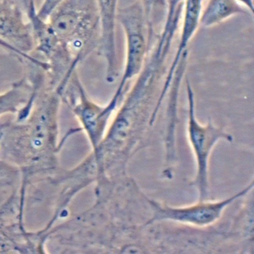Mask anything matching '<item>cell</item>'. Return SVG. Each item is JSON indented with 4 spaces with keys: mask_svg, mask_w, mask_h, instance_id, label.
<instances>
[{
    "mask_svg": "<svg viewBox=\"0 0 254 254\" xmlns=\"http://www.w3.org/2000/svg\"><path fill=\"white\" fill-rule=\"evenodd\" d=\"M36 93V84L26 75L14 83L9 90L0 93V115L16 112L20 105L27 103Z\"/></svg>",
    "mask_w": 254,
    "mask_h": 254,
    "instance_id": "30bf717a",
    "label": "cell"
},
{
    "mask_svg": "<svg viewBox=\"0 0 254 254\" xmlns=\"http://www.w3.org/2000/svg\"><path fill=\"white\" fill-rule=\"evenodd\" d=\"M117 20L124 30L126 41V63L121 81L107 104V109L114 113L123 99L126 84L130 80L137 77L142 71L151 50L148 38V25L143 8L139 1L118 8Z\"/></svg>",
    "mask_w": 254,
    "mask_h": 254,
    "instance_id": "3957f363",
    "label": "cell"
},
{
    "mask_svg": "<svg viewBox=\"0 0 254 254\" xmlns=\"http://www.w3.org/2000/svg\"><path fill=\"white\" fill-rule=\"evenodd\" d=\"M63 93L68 94L70 99L73 112L90 139L95 155L106 135L107 127L112 114L106 111L105 106L97 105L88 97L77 70L69 78Z\"/></svg>",
    "mask_w": 254,
    "mask_h": 254,
    "instance_id": "8992f818",
    "label": "cell"
},
{
    "mask_svg": "<svg viewBox=\"0 0 254 254\" xmlns=\"http://www.w3.org/2000/svg\"><path fill=\"white\" fill-rule=\"evenodd\" d=\"M202 3H203V0H185L184 1V10H183L184 21H183L181 38H180L179 44H178L175 57L166 74V79L163 84L165 87H169L170 86L180 59L184 52L188 50L189 44L197 32L199 21H200V12L203 8Z\"/></svg>",
    "mask_w": 254,
    "mask_h": 254,
    "instance_id": "ba28073f",
    "label": "cell"
},
{
    "mask_svg": "<svg viewBox=\"0 0 254 254\" xmlns=\"http://www.w3.org/2000/svg\"><path fill=\"white\" fill-rule=\"evenodd\" d=\"M186 90L188 102L187 137L196 166L191 185L197 190L198 200H209V164L211 154L220 141L232 142L233 137L224 129L214 125L211 120H208L206 124L200 123L196 117L194 92L188 78H186Z\"/></svg>",
    "mask_w": 254,
    "mask_h": 254,
    "instance_id": "7a4b0ae2",
    "label": "cell"
},
{
    "mask_svg": "<svg viewBox=\"0 0 254 254\" xmlns=\"http://www.w3.org/2000/svg\"><path fill=\"white\" fill-rule=\"evenodd\" d=\"M0 41L22 63L47 71V64L32 56L35 48L32 24L26 11L14 0H0Z\"/></svg>",
    "mask_w": 254,
    "mask_h": 254,
    "instance_id": "5b68a950",
    "label": "cell"
},
{
    "mask_svg": "<svg viewBox=\"0 0 254 254\" xmlns=\"http://www.w3.org/2000/svg\"><path fill=\"white\" fill-rule=\"evenodd\" d=\"M14 1L17 2L19 5H21L22 8L24 9L25 11H26L29 5H32V4L35 3L38 6H39L42 0H14Z\"/></svg>",
    "mask_w": 254,
    "mask_h": 254,
    "instance_id": "5bb4252c",
    "label": "cell"
},
{
    "mask_svg": "<svg viewBox=\"0 0 254 254\" xmlns=\"http://www.w3.org/2000/svg\"><path fill=\"white\" fill-rule=\"evenodd\" d=\"M189 50L184 52L178 66L175 69L169 91L167 104V126H166V151L167 169L173 164L176 158L175 147V129H176L177 114H178V97L181 83L187 69Z\"/></svg>",
    "mask_w": 254,
    "mask_h": 254,
    "instance_id": "52a82bcc",
    "label": "cell"
},
{
    "mask_svg": "<svg viewBox=\"0 0 254 254\" xmlns=\"http://www.w3.org/2000/svg\"><path fill=\"white\" fill-rule=\"evenodd\" d=\"M29 10L35 48L32 56L47 64L46 81L56 89L67 82L78 65L100 39V16L96 0H64L46 20Z\"/></svg>",
    "mask_w": 254,
    "mask_h": 254,
    "instance_id": "6da1fadb",
    "label": "cell"
},
{
    "mask_svg": "<svg viewBox=\"0 0 254 254\" xmlns=\"http://www.w3.org/2000/svg\"><path fill=\"white\" fill-rule=\"evenodd\" d=\"M185 0H166V20H172L178 16L182 15L184 10V4Z\"/></svg>",
    "mask_w": 254,
    "mask_h": 254,
    "instance_id": "4fadbf2b",
    "label": "cell"
},
{
    "mask_svg": "<svg viewBox=\"0 0 254 254\" xmlns=\"http://www.w3.org/2000/svg\"><path fill=\"white\" fill-rule=\"evenodd\" d=\"M254 186V181H251L242 190L226 198L218 200H197V203L189 206H169L154 199L147 198L152 215L145 223V225L171 221L195 227H209L221 218L224 211L230 205L251 192Z\"/></svg>",
    "mask_w": 254,
    "mask_h": 254,
    "instance_id": "277c9868",
    "label": "cell"
},
{
    "mask_svg": "<svg viewBox=\"0 0 254 254\" xmlns=\"http://www.w3.org/2000/svg\"><path fill=\"white\" fill-rule=\"evenodd\" d=\"M143 8L145 20L148 25L150 44L156 35L160 34L166 14V0H139Z\"/></svg>",
    "mask_w": 254,
    "mask_h": 254,
    "instance_id": "8fae6325",
    "label": "cell"
},
{
    "mask_svg": "<svg viewBox=\"0 0 254 254\" xmlns=\"http://www.w3.org/2000/svg\"><path fill=\"white\" fill-rule=\"evenodd\" d=\"M239 3L245 7L251 14H254V0H237Z\"/></svg>",
    "mask_w": 254,
    "mask_h": 254,
    "instance_id": "9a60e30c",
    "label": "cell"
},
{
    "mask_svg": "<svg viewBox=\"0 0 254 254\" xmlns=\"http://www.w3.org/2000/svg\"><path fill=\"white\" fill-rule=\"evenodd\" d=\"M64 1V0H42L37 9V16L41 20H46Z\"/></svg>",
    "mask_w": 254,
    "mask_h": 254,
    "instance_id": "7c38bea8",
    "label": "cell"
},
{
    "mask_svg": "<svg viewBox=\"0 0 254 254\" xmlns=\"http://www.w3.org/2000/svg\"><path fill=\"white\" fill-rule=\"evenodd\" d=\"M249 13L237 0H208L202 8L199 25L204 28L213 27L234 16Z\"/></svg>",
    "mask_w": 254,
    "mask_h": 254,
    "instance_id": "9c48e42d",
    "label": "cell"
}]
</instances>
